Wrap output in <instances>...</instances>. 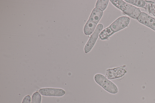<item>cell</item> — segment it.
<instances>
[{
	"label": "cell",
	"mask_w": 155,
	"mask_h": 103,
	"mask_svg": "<svg viewBox=\"0 0 155 103\" xmlns=\"http://www.w3.org/2000/svg\"><path fill=\"white\" fill-rule=\"evenodd\" d=\"M130 21V18L126 16H121L117 18L110 25L101 31L99 35L102 40L107 39L114 33L128 26Z\"/></svg>",
	"instance_id": "6da1fadb"
},
{
	"label": "cell",
	"mask_w": 155,
	"mask_h": 103,
	"mask_svg": "<svg viewBox=\"0 0 155 103\" xmlns=\"http://www.w3.org/2000/svg\"><path fill=\"white\" fill-rule=\"evenodd\" d=\"M111 3L126 14L135 19H137L141 11L139 8L122 0H110Z\"/></svg>",
	"instance_id": "7a4b0ae2"
},
{
	"label": "cell",
	"mask_w": 155,
	"mask_h": 103,
	"mask_svg": "<svg viewBox=\"0 0 155 103\" xmlns=\"http://www.w3.org/2000/svg\"><path fill=\"white\" fill-rule=\"evenodd\" d=\"M103 13V11L95 8L93 9L84 27L83 31L85 35H90L93 33Z\"/></svg>",
	"instance_id": "3957f363"
},
{
	"label": "cell",
	"mask_w": 155,
	"mask_h": 103,
	"mask_svg": "<svg viewBox=\"0 0 155 103\" xmlns=\"http://www.w3.org/2000/svg\"><path fill=\"white\" fill-rule=\"evenodd\" d=\"M94 79L97 84L109 93L115 94L118 92V89L116 85L102 74H96Z\"/></svg>",
	"instance_id": "277c9868"
},
{
	"label": "cell",
	"mask_w": 155,
	"mask_h": 103,
	"mask_svg": "<svg viewBox=\"0 0 155 103\" xmlns=\"http://www.w3.org/2000/svg\"><path fill=\"white\" fill-rule=\"evenodd\" d=\"M103 28V25L101 24H99L97 25L84 46V51L85 53H88L91 50Z\"/></svg>",
	"instance_id": "5b68a950"
},
{
	"label": "cell",
	"mask_w": 155,
	"mask_h": 103,
	"mask_svg": "<svg viewBox=\"0 0 155 103\" xmlns=\"http://www.w3.org/2000/svg\"><path fill=\"white\" fill-rule=\"evenodd\" d=\"M126 70L121 67H118L106 70L105 76L108 79L121 78L127 72Z\"/></svg>",
	"instance_id": "8992f818"
},
{
	"label": "cell",
	"mask_w": 155,
	"mask_h": 103,
	"mask_svg": "<svg viewBox=\"0 0 155 103\" xmlns=\"http://www.w3.org/2000/svg\"><path fill=\"white\" fill-rule=\"evenodd\" d=\"M140 23L155 31V18L144 12H141L137 19Z\"/></svg>",
	"instance_id": "52a82bcc"
},
{
	"label": "cell",
	"mask_w": 155,
	"mask_h": 103,
	"mask_svg": "<svg viewBox=\"0 0 155 103\" xmlns=\"http://www.w3.org/2000/svg\"><path fill=\"white\" fill-rule=\"evenodd\" d=\"M38 92L42 95L55 97L63 96L65 92L61 89L50 88H43L39 89Z\"/></svg>",
	"instance_id": "ba28073f"
},
{
	"label": "cell",
	"mask_w": 155,
	"mask_h": 103,
	"mask_svg": "<svg viewBox=\"0 0 155 103\" xmlns=\"http://www.w3.org/2000/svg\"><path fill=\"white\" fill-rule=\"evenodd\" d=\"M145 5L143 8L150 14H152L155 17V3L152 1L145 0Z\"/></svg>",
	"instance_id": "9c48e42d"
},
{
	"label": "cell",
	"mask_w": 155,
	"mask_h": 103,
	"mask_svg": "<svg viewBox=\"0 0 155 103\" xmlns=\"http://www.w3.org/2000/svg\"><path fill=\"white\" fill-rule=\"evenodd\" d=\"M109 0H98L95 5V8L101 11H104L107 8Z\"/></svg>",
	"instance_id": "30bf717a"
},
{
	"label": "cell",
	"mask_w": 155,
	"mask_h": 103,
	"mask_svg": "<svg viewBox=\"0 0 155 103\" xmlns=\"http://www.w3.org/2000/svg\"><path fill=\"white\" fill-rule=\"evenodd\" d=\"M125 2L136 6L143 8L145 5V1L143 0H125Z\"/></svg>",
	"instance_id": "8fae6325"
},
{
	"label": "cell",
	"mask_w": 155,
	"mask_h": 103,
	"mask_svg": "<svg viewBox=\"0 0 155 103\" xmlns=\"http://www.w3.org/2000/svg\"><path fill=\"white\" fill-rule=\"evenodd\" d=\"M41 94L38 92H36L32 96L31 103H41Z\"/></svg>",
	"instance_id": "7c38bea8"
},
{
	"label": "cell",
	"mask_w": 155,
	"mask_h": 103,
	"mask_svg": "<svg viewBox=\"0 0 155 103\" xmlns=\"http://www.w3.org/2000/svg\"><path fill=\"white\" fill-rule=\"evenodd\" d=\"M31 97L29 95H28L24 97L21 103H31Z\"/></svg>",
	"instance_id": "4fadbf2b"
}]
</instances>
